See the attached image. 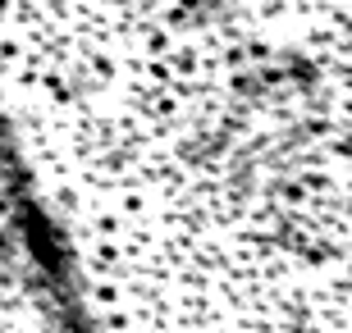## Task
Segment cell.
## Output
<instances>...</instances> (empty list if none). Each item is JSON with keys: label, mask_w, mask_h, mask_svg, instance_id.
Instances as JSON below:
<instances>
[{"label": "cell", "mask_w": 352, "mask_h": 333, "mask_svg": "<svg viewBox=\"0 0 352 333\" xmlns=\"http://www.w3.org/2000/svg\"><path fill=\"white\" fill-rule=\"evenodd\" d=\"M0 333H74L19 251H0Z\"/></svg>", "instance_id": "obj_2"}, {"label": "cell", "mask_w": 352, "mask_h": 333, "mask_svg": "<svg viewBox=\"0 0 352 333\" xmlns=\"http://www.w3.org/2000/svg\"><path fill=\"white\" fill-rule=\"evenodd\" d=\"M0 124L91 333H352V0H0Z\"/></svg>", "instance_id": "obj_1"}]
</instances>
